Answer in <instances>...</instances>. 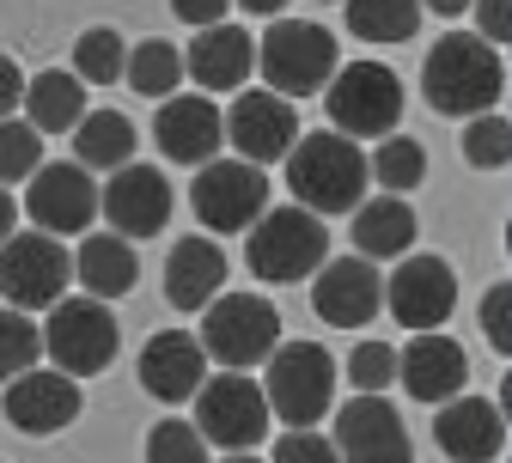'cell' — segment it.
<instances>
[{
	"instance_id": "30",
	"label": "cell",
	"mask_w": 512,
	"mask_h": 463,
	"mask_svg": "<svg viewBox=\"0 0 512 463\" xmlns=\"http://www.w3.org/2000/svg\"><path fill=\"white\" fill-rule=\"evenodd\" d=\"M122 80L135 86L141 98H171L183 86V49L165 43V37H147L122 55Z\"/></svg>"
},
{
	"instance_id": "15",
	"label": "cell",
	"mask_w": 512,
	"mask_h": 463,
	"mask_svg": "<svg viewBox=\"0 0 512 463\" xmlns=\"http://www.w3.org/2000/svg\"><path fill=\"white\" fill-rule=\"evenodd\" d=\"M25 183H31V189H25V214L37 220V232H55V238L92 232L98 189H92V171H86V165L55 159V165H37Z\"/></svg>"
},
{
	"instance_id": "13",
	"label": "cell",
	"mask_w": 512,
	"mask_h": 463,
	"mask_svg": "<svg viewBox=\"0 0 512 463\" xmlns=\"http://www.w3.org/2000/svg\"><path fill=\"white\" fill-rule=\"evenodd\" d=\"M220 128H226V141L238 147V159H250V165H275V159H287V147L299 141V116H293V98H281V92H269V86H256V92H232V110L220 116Z\"/></svg>"
},
{
	"instance_id": "5",
	"label": "cell",
	"mask_w": 512,
	"mask_h": 463,
	"mask_svg": "<svg viewBox=\"0 0 512 463\" xmlns=\"http://www.w3.org/2000/svg\"><path fill=\"white\" fill-rule=\"evenodd\" d=\"M324 110L336 122V135L348 141H378L403 122V80L384 61H348L324 86Z\"/></svg>"
},
{
	"instance_id": "14",
	"label": "cell",
	"mask_w": 512,
	"mask_h": 463,
	"mask_svg": "<svg viewBox=\"0 0 512 463\" xmlns=\"http://www.w3.org/2000/svg\"><path fill=\"white\" fill-rule=\"evenodd\" d=\"M0 415H7L19 433H31V439L68 433V427L80 421V378L55 372V366H25L19 378H7Z\"/></svg>"
},
{
	"instance_id": "12",
	"label": "cell",
	"mask_w": 512,
	"mask_h": 463,
	"mask_svg": "<svg viewBox=\"0 0 512 463\" xmlns=\"http://www.w3.org/2000/svg\"><path fill=\"white\" fill-rule=\"evenodd\" d=\"M171 177L165 171H153V165H116V177L104 183V195H98V214L110 220V232L116 238H128V244H147V238H159L165 232V220H171Z\"/></svg>"
},
{
	"instance_id": "22",
	"label": "cell",
	"mask_w": 512,
	"mask_h": 463,
	"mask_svg": "<svg viewBox=\"0 0 512 463\" xmlns=\"http://www.w3.org/2000/svg\"><path fill=\"white\" fill-rule=\"evenodd\" d=\"M141 390L153 396V403H189V396L202 390L208 378V354L202 342L189 336V329H159V336L141 348Z\"/></svg>"
},
{
	"instance_id": "45",
	"label": "cell",
	"mask_w": 512,
	"mask_h": 463,
	"mask_svg": "<svg viewBox=\"0 0 512 463\" xmlns=\"http://www.w3.org/2000/svg\"><path fill=\"white\" fill-rule=\"evenodd\" d=\"M421 7H433L439 19H458V13H470V0H421Z\"/></svg>"
},
{
	"instance_id": "24",
	"label": "cell",
	"mask_w": 512,
	"mask_h": 463,
	"mask_svg": "<svg viewBox=\"0 0 512 463\" xmlns=\"http://www.w3.org/2000/svg\"><path fill=\"white\" fill-rule=\"evenodd\" d=\"M226 287V250L214 238H177L171 256H165V299L171 311H202L214 293Z\"/></svg>"
},
{
	"instance_id": "11",
	"label": "cell",
	"mask_w": 512,
	"mask_h": 463,
	"mask_svg": "<svg viewBox=\"0 0 512 463\" xmlns=\"http://www.w3.org/2000/svg\"><path fill=\"white\" fill-rule=\"evenodd\" d=\"M189 202H196V220L226 238V232H244L256 214L269 208V171L250 165V159H208L196 189H189Z\"/></svg>"
},
{
	"instance_id": "27",
	"label": "cell",
	"mask_w": 512,
	"mask_h": 463,
	"mask_svg": "<svg viewBox=\"0 0 512 463\" xmlns=\"http://www.w3.org/2000/svg\"><path fill=\"white\" fill-rule=\"evenodd\" d=\"M25 122L37 135H68V128L86 116V80L68 68V74H37L25 80V98H19Z\"/></svg>"
},
{
	"instance_id": "7",
	"label": "cell",
	"mask_w": 512,
	"mask_h": 463,
	"mask_svg": "<svg viewBox=\"0 0 512 463\" xmlns=\"http://www.w3.org/2000/svg\"><path fill=\"white\" fill-rule=\"evenodd\" d=\"M202 354L226 372H244V366H263L269 348L281 342V317L263 293H214L202 305Z\"/></svg>"
},
{
	"instance_id": "10",
	"label": "cell",
	"mask_w": 512,
	"mask_h": 463,
	"mask_svg": "<svg viewBox=\"0 0 512 463\" xmlns=\"http://www.w3.org/2000/svg\"><path fill=\"white\" fill-rule=\"evenodd\" d=\"M74 281V256L61 250L55 232H13L0 244V293L13 311H43L68 293Z\"/></svg>"
},
{
	"instance_id": "17",
	"label": "cell",
	"mask_w": 512,
	"mask_h": 463,
	"mask_svg": "<svg viewBox=\"0 0 512 463\" xmlns=\"http://www.w3.org/2000/svg\"><path fill=\"white\" fill-rule=\"evenodd\" d=\"M384 305L403 329H445V317L458 311V275L445 256H403V269L384 281Z\"/></svg>"
},
{
	"instance_id": "42",
	"label": "cell",
	"mask_w": 512,
	"mask_h": 463,
	"mask_svg": "<svg viewBox=\"0 0 512 463\" xmlns=\"http://www.w3.org/2000/svg\"><path fill=\"white\" fill-rule=\"evenodd\" d=\"M19 98H25V74H19L13 55H0V116H13Z\"/></svg>"
},
{
	"instance_id": "16",
	"label": "cell",
	"mask_w": 512,
	"mask_h": 463,
	"mask_svg": "<svg viewBox=\"0 0 512 463\" xmlns=\"http://www.w3.org/2000/svg\"><path fill=\"white\" fill-rule=\"evenodd\" d=\"M336 463H415L409 427L403 415L384 403V396H354V403L336 409Z\"/></svg>"
},
{
	"instance_id": "26",
	"label": "cell",
	"mask_w": 512,
	"mask_h": 463,
	"mask_svg": "<svg viewBox=\"0 0 512 463\" xmlns=\"http://www.w3.org/2000/svg\"><path fill=\"white\" fill-rule=\"evenodd\" d=\"M74 281H80L92 299H122V293H135V281H141L135 244L116 238V232H86V244H80V256H74Z\"/></svg>"
},
{
	"instance_id": "35",
	"label": "cell",
	"mask_w": 512,
	"mask_h": 463,
	"mask_svg": "<svg viewBox=\"0 0 512 463\" xmlns=\"http://www.w3.org/2000/svg\"><path fill=\"white\" fill-rule=\"evenodd\" d=\"M37 165H43V135L31 122L0 116V183H25Z\"/></svg>"
},
{
	"instance_id": "40",
	"label": "cell",
	"mask_w": 512,
	"mask_h": 463,
	"mask_svg": "<svg viewBox=\"0 0 512 463\" xmlns=\"http://www.w3.org/2000/svg\"><path fill=\"white\" fill-rule=\"evenodd\" d=\"M470 7H476V37L500 49L512 37V0H470Z\"/></svg>"
},
{
	"instance_id": "19",
	"label": "cell",
	"mask_w": 512,
	"mask_h": 463,
	"mask_svg": "<svg viewBox=\"0 0 512 463\" xmlns=\"http://www.w3.org/2000/svg\"><path fill=\"white\" fill-rule=\"evenodd\" d=\"M397 384L415 396V403L439 409L445 396H458L470 384V354L445 336V329H415V342L397 348Z\"/></svg>"
},
{
	"instance_id": "1",
	"label": "cell",
	"mask_w": 512,
	"mask_h": 463,
	"mask_svg": "<svg viewBox=\"0 0 512 463\" xmlns=\"http://www.w3.org/2000/svg\"><path fill=\"white\" fill-rule=\"evenodd\" d=\"M421 92L439 116H482L506 98V61L476 31H445L421 61Z\"/></svg>"
},
{
	"instance_id": "20",
	"label": "cell",
	"mask_w": 512,
	"mask_h": 463,
	"mask_svg": "<svg viewBox=\"0 0 512 463\" xmlns=\"http://www.w3.org/2000/svg\"><path fill=\"white\" fill-rule=\"evenodd\" d=\"M433 445L452 463H494L506 451V409L482 403V396H445L433 415Z\"/></svg>"
},
{
	"instance_id": "36",
	"label": "cell",
	"mask_w": 512,
	"mask_h": 463,
	"mask_svg": "<svg viewBox=\"0 0 512 463\" xmlns=\"http://www.w3.org/2000/svg\"><path fill=\"white\" fill-rule=\"evenodd\" d=\"M348 384L354 390H366V396H384V390H391L397 384V348L391 342H360L354 354H348Z\"/></svg>"
},
{
	"instance_id": "9",
	"label": "cell",
	"mask_w": 512,
	"mask_h": 463,
	"mask_svg": "<svg viewBox=\"0 0 512 463\" xmlns=\"http://www.w3.org/2000/svg\"><path fill=\"white\" fill-rule=\"evenodd\" d=\"M196 433L220 451H250L269 439V403H263V384L250 372H220L202 378L196 390Z\"/></svg>"
},
{
	"instance_id": "33",
	"label": "cell",
	"mask_w": 512,
	"mask_h": 463,
	"mask_svg": "<svg viewBox=\"0 0 512 463\" xmlns=\"http://www.w3.org/2000/svg\"><path fill=\"white\" fill-rule=\"evenodd\" d=\"M464 159L476 171H500L512 159V122L500 110H482V116H464Z\"/></svg>"
},
{
	"instance_id": "31",
	"label": "cell",
	"mask_w": 512,
	"mask_h": 463,
	"mask_svg": "<svg viewBox=\"0 0 512 463\" xmlns=\"http://www.w3.org/2000/svg\"><path fill=\"white\" fill-rule=\"evenodd\" d=\"M421 25V0H348V31L360 43H409Z\"/></svg>"
},
{
	"instance_id": "37",
	"label": "cell",
	"mask_w": 512,
	"mask_h": 463,
	"mask_svg": "<svg viewBox=\"0 0 512 463\" xmlns=\"http://www.w3.org/2000/svg\"><path fill=\"white\" fill-rule=\"evenodd\" d=\"M147 463H208V439L189 421H159L147 433Z\"/></svg>"
},
{
	"instance_id": "4",
	"label": "cell",
	"mask_w": 512,
	"mask_h": 463,
	"mask_svg": "<svg viewBox=\"0 0 512 463\" xmlns=\"http://www.w3.org/2000/svg\"><path fill=\"white\" fill-rule=\"evenodd\" d=\"M263 403L269 421L287 427H317L336 403V360L317 348V342H275L263 360Z\"/></svg>"
},
{
	"instance_id": "6",
	"label": "cell",
	"mask_w": 512,
	"mask_h": 463,
	"mask_svg": "<svg viewBox=\"0 0 512 463\" xmlns=\"http://www.w3.org/2000/svg\"><path fill=\"white\" fill-rule=\"evenodd\" d=\"M116 348H122V329H116V317H110L104 299H92V293L68 299V293H61V299L49 305L43 354L55 360V372H68V378H98V372L116 360Z\"/></svg>"
},
{
	"instance_id": "34",
	"label": "cell",
	"mask_w": 512,
	"mask_h": 463,
	"mask_svg": "<svg viewBox=\"0 0 512 463\" xmlns=\"http://www.w3.org/2000/svg\"><path fill=\"white\" fill-rule=\"evenodd\" d=\"M37 354H43V329L25 317V311H0V384L7 378H19L25 366H37Z\"/></svg>"
},
{
	"instance_id": "21",
	"label": "cell",
	"mask_w": 512,
	"mask_h": 463,
	"mask_svg": "<svg viewBox=\"0 0 512 463\" xmlns=\"http://www.w3.org/2000/svg\"><path fill=\"white\" fill-rule=\"evenodd\" d=\"M153 141H159V153H165L171 165H208V159L220 153V141H226L214 98H189V92L159 98Z\"/></svg>"
},
{
	"instance_id": "18",
	"label": "cell",
	"mask_w": 512,
	"mask_h": 463,
	"mask_svg": "<svg viewBox=\"0 0 512 463\" xmlns=\"http://www.w3.org/2000/svg\"><path fill=\"white\" fill-rule=\"evenodd\" d=\"M384 305V275L372 269L366 256H324L317 262V275H311V311L324 317L330 329H360L372 323Z\"/></svg>"
},
{
	"instance_id": "25",
	"label": "cell",
	"mask_w": 512,
	"mask_h": 463,
	"mask_svg": "<svg viewBox=\"0 0 512 463\" xmlns=\"http://www.w3.org/2000/svg\"><path fill=\"white\" fill-rule=\"evenodd\" d=\"M348 232H354V256H366V262L409 256V244H415V208L403 202V195H372V202L354 208Z\"/></svg>"
},
{
	"instance_id": "23",
	"label": "cell",
	"mask_w": 512,
	"mask_h": 463,
	"mask_svg": "<svg viewBox=\"0 0 512 463\" xmlns=\"http://www.w3.org/2000/svg\"><path fill=\"white\" fill-rule=\"evenodd\" d=\"M183 74L196 80L202 92H238L250 74H256V43L244 25H202L189 37V55H183Z\"/></svg>"
},
{
	"instance_id": "8",
	"label": "cell",
	"mask_w": 512,
	"mask_h": 463,
	"mask_svg": "<svg viewBox=\"0 0 512 463\" xmlns=\"http://www.w3.org/2000/svg\"><path fill=\"white\" fill-rule=\"evenodd\" d=\"M336 68H342L336 37L324 25H305V19H281V25H269L263 43H256V74H263L269 92H281V98L324 92Z\"/></svg>"
},
{
	"instance_id": "44",
	"label": "cell",
	"mask_w": 512,
	"mask_h": 463,
	"mask_svg": "<svg viewBox=\"0 0 512 463\" xmlns=\"http://www.w3.org/2000/svg\"><path fill=\"white\" fill-rule=\"evenodd\" d=\"M244 13H256V19H275V13H287V0H238Z\"/></svg>"
},
{
	"instance_id": "3",
	"label": "cell",
	"mask_w": 512,
	"mask_h": 463,
	"mask_svg": "<svg viewBox=\"0 0 512 463\" xmlns=\"http://www.w3.org/2000/svg\"><path fill=\"white\" fill-rule=\"evenodd\" d=\"M244 262L263 287H299L317 275V262L330 256V232H324V214L311 208H263L250 226H244Z\"/></svg>"
},
{
	"instance_id": "38",
	"label": "cell",
	"mask_w": 512,
	"mask_h": 463,
	"mask_svg": "<svg viewBox=\"0 0 512 463\" xmlns=\"http://www.w3.org/2000/svg\"><path fill=\"white\" fill-rule=\"evenodd\" d=\"M269 463H336V445L317 433V427H287L275 439V457Z\"/></svg>"
},
{
	"instance_id": "43",
	"label": "cell",
	"mask_w": 512,
	"mask_h": 463,
	"mask_svg": "<svg viewBox=\"0 0 512 463\" xmlns=\"http://www.w3.org/2000/svg\"><path fill=\"white\" fill-rule=\"evenodd\" d=\"M13 232H19V202L7 195V183H0V244H7Z\"/></svg>"
},
{
	"instance_id": "29",
	"label": "cell",
	"mask_w": 512,
	"mask_h": 463,
	"mask_svg": "<svg viewBox=\"0 0 512 463\" xmlns=\"http://www.w3.org/2000/svg\"><path fill=\"white\" fill-rule=\"evenodd\" d=\"M366 177L384 189V195H409V189H421L427 183V147L415 141V135H378V153L366 159Z\"/></svg>"
},
{
	"instance_id": "46",
	"label": "cell",
	"mask_w": 512,
	"mask_h": 463,
	"mask_svg": "<svg viewBox=\"0 0 512 463\" xmlns=\"http://www.w3.org/2000/svg\"><path fill=\"white\" fill-rule=\"evenodd\" d=\"M226 463H256V457L250 451H226Z\"/></svg>"
},
{
	"instance_id": "28",
	"label": "cell",
	"mask_w": 512,
	"mask_h": 463,
	"mask_svg": "<svg viewBox=\"0 0 512 463\" xmlns=\"http://www.w3.org/2000/svg\"><path fill=\"white\" fill-rule=\"evenodd\" d=\"M74 165H92V171H116L135 159V122H128L122 110H92L80 116L74 128Z\"/></svg>"
},
{
	"instance_id": "39",
	"label": "cell",
	"mask_w": 512,
	"mask_h": 463,
	"mask_svg": "<svg viewBox=\"0 0 512 463\" xmlns=\"http://www.w3.org/2000/svg\"><path fill=\"white\" fill-rule=\"evenodd\" d=\"M482 329H488L494 354H506V348H512V287H506V281H494V287H488V299H482Z\"/></svg>"
},
{
	"instance_id": "32",
	"label": "cell",
	"mask_w": 512,
	"mask_h": 463,
	"mask_svg": "<svg viewBox=\"0 0 512 463\" xmlns=\"http://www.w3.org/2000/svg\"><path fill=\"white\" fill-rule=\"evenodd\" d=\"M122 55H128L122 31L92 25V31L74 43V74H80L86 86H116V80H122Z\"/></svg>"
},
{
	"instance_id": "2",
	"label": "cell",
	"mask_w": 512,
	"mask_h": 463,
	"mask_svg": "<svg viewBox=\"0 0 512 463\" xmlns=\"http://www.w3.org/2000/svg\"><path fill=\"white\" fill-rule=\"evenodd\" d=\"M366 183V153L336 128H317L287 147V189L311 214H354L366 202Z\"/></svg>"
},
{
	"instance_id": "41",
	"label": "cell",
	"mask_w": 512,
	"mask_h": 463,
	"mask_svg": "<svg viewBox=\"0 0 512 463\" xmlns=\"http://www.w3.org/2000/svg\"><path fill=\"white\" fill-rule=\"evenodd\" d=\"M226 7H232V0H171V13H177V25H220L226 19Z\"/></svg>"
}]
</instances>
